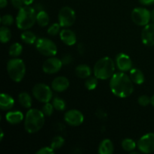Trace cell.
Wrapping results in <instances>:
<instances>
[{
  "instance_id": "28",
  "label": "cell",
  "mask_w": 154,
  "mask_h": 154,
  "mask_svg": "<svg viewBox=\"0 0 154 154\" xmlns=\"http://www.w3.org/2000/svg\"><path fill=\"white\" fill-rule=\"evenodd\" d=\"M65 143V139L62 136L57 135V136L54 137L51 141V147L53 150H58V149L61 148L63 146Z\"/></svg>"
},
{
  "instance_id": "29",
  "label": "cell",
  "mask_w": 154,
  "mask_h": 154,
  "mask_svg": "<svg viewBox=\"0 0 154 154\" xmlns=\"http://www.w3.org/2000/svg\"><path fill=\"white\" fill-rule=\"evenodd\" d=\"M53 105H54V109L59 111H63L66 109V102L63 99H60L59 97H55L53 99L52 102Z\"/></svg>"
},
{
  "instance_id": "33",
  "label": "cell",
  "mask_w": 154,
  "mask_h": 154,
  "mask_svg": "<svg viewBox=\"0 0 154 154\" xmlns=\"http://www.w3.org/2000/svg\"><path fill=\"white\" fill-rule=\"evenodd\" d=\"M2 23L4 26H11L14 23V18L11 14H5L1 18Z\"/></svg>"
},
{
  "instance_id": "8",
  "label": "cell",
  "mask_w": 154,
  "mask_h": 154,
  "mask_svg": "<svg viewBox=\"0 0 154 154\" xmlns=\"http://www.w3.org/2000/svg\"><path fill=\"white\" fill-rule=\"evenodd\" d=\"M76 20V14L70 7L62 8L58 14V21L61 27H69L72 26Z\"/></svg>"
},
{
  "instance_id": "12",
  "label": "cell",
  "mask_w": 154,
  "mask_h": 154,
  "mask_svg": "<svg viewBox=\"0 0 154 154\" xmlns=\"http://www.w3.org/2000/svg\"><path fill=\"white\" fill-rule=\"evenodd\" d=\"M64 120L69 126H78L84 122V116L78 110L72 109L69 110L65 114Z\"/></svg>"
},
{
  "instance_id": "41",
  "label": "cell",
  "mask_w": 154,
  "mask_h": 154,
  "mask_svg": "<svg viewBox=\"0 0 154 154\" xmlns=\"http://www.w3.org/2000/svg\"><path fill=\"white\" fill-rule=\"evenodd\" d=\"M78 51H79V53L81 54H83L84 53V48L83 47L82 44H79V45H78Z\"/></svg>"
},
{
  "instance_id": "15",
  "label": "cell",
  "mask_w": 154,
  "mask_h": 154,
  "mask_svg": "<svg viewBox=\"0 0 154 154\" xmlns=\"http://www.w3.org/2000/svg\"><path fill=\"white\" fill-rule=\"evenodd\" d=\"M60 37L62 42L68 46H72L77 42V36L75 32L69 29H63L60 31Z\"/></svg>"
},
{
  "instance_id": "36",
  "label": "cell",
  "mask_w": 154,
  "mask_h": 154,
  "mask_svg": "<svg viewBox=\"0 0 154 154\" xmlns=\"http://www.w3.org/2000/svg\"><path fill=\"white\" fill-rule=\"evenodd\" d=\"M11 4L15 8L20 10V9L23 7V5L24 3L23 0H11Z\"/></svg>"
},
{
  "instance_id": "24",
  "label": "cell",
  "mask_w": 154,
  "mask_h": 154,
  "mask_svg": "<svg viewBox=\"0 0 154 154\" xmlns=\"http://www.w3.org/2000/svg\"><path fill=\"white\" fill-rule=\"evenodd\" d=\"M21 39L27 45H32L36 42V36L32 32L24 31L20 35Z\"/></svg>"
},
{
  "instance_id": "13",
  "label": "cell",
  "mask_w": 154,
  "mask_h": 154,
  "mask_svg": "<svg viewBox=\"0 0 154 154\" xmlns=\"http://www.w3.org/2000/svg\"><path fill=\"white\" fill-rule=\"evenodd\" d=\"M116 64L120 72H126L132 69V61L130 57L126 54L120 53L116 57Z\"/></svg>"
},
{
  "instance_id": "40",
  "label": "cell",
  "mask_w": 154,
  "mask_h": 154,
  "mask_svg": "<svg viewBox=\"0 0 154 154\" xmlns=\"http://www.w3.org/2000/svg\"><path fill=\"white\" fill-rule=\"evenodd\" d=\"M8 5L7 0H0V8H3L6 7Z\"/></svg>"
},
{
  "instance_id": "18",
  "label": "cell",
  "mask_w": 154,
  "mask_h": 154,
  "mask_svg": "<svg viewBox=\"0 0 154 154\" xmlns=\"http://www.w3.org/2000/svg\"><path fill=\"white\" fill-rule=\"evenodd\" d=\"M5 119L11 124H18L23 120V114L21 111H9L6 114Z\"/></svg>"
},
{
  "instance_id": "6",
  "label": "cell",
  "mask_w": 154,
  "mask_h": 154,
  "mask_svg": "<svg viewBox=\"0 0 154 154\" xmlns=\"http://www.w3.org/2000/svg\"><path fill=\"white\" fill-rule=\"evenodd\" d=\"M37 51L45 57H54L57 54V47L53 41L46 38H40L36 40Z\"/></svg>"
},
{
  "instance_id": "9",
  "label": "cell",
  "mask_w": 154,
  "mask_h": 154,
  "mask_svg": "<svg viewBox=\"0 0 154 154\" xmlns=\"http://www.w3.org/2000/svg\"><path fill=\"white\" fill-rule=\"evenodd\" d=\"M132 21L141 26L147 25L151 19V12L144 8H135L131 14Z\"/></svg>"
},
{
  "instance_id": "39",
  "label": "cell",
  "mask_w": 154,
  "mask_h": 154,
  "mask_svg": "<svg viewBox=\"0 0 154 154\" xmlns=\"http://www.w3.org/2000/svg\"><path fill=\"white\" fill-rule=\"evenodd\" d=\"M139 2L144 5H150L154 4V0H139Z\"/></svg>"
},
{
  "instance_id": "44",
  "label": "cell",
  "mask_w": 154,
  "mask_h": 154,
  "mask_svg": "<svg viewBox=\"0 0 154 154\" xmlns=\"http://www.w3.org/2000/svg\"><path fill=\"white\" fill-rule=\"evenodd\" d=\"M151 20L153 21V23H154V9L151 11Z\"/></svg>"
},
{
  "instance_id": "45",
  "label": "cell",
  "mask_w": 154,
  "mask_h": 154,
  "mask_svg": "<svg viewBox=\"0 0 154 154\" xmlns=\"http://www.w3.org/2000/svg\"><path fill=\"white\" fill-rule=\"evenodd\" d=\"M150 99H151V101H150V103H151V105H153V108H154V94L153 95V96L150 98Z\"/></svg>"
},
{
  "instance_id": "20",
  "label": "cell",
  "mask_w": 154,
  "mask_h": 154,
  "mask_svg": "<svg viewBox=\"0 0 154 154\" xmlns=\"http://www.w3.org/2000/svg\"><path fill=\"white\" fill-rule=\"evenodd\" d=\"M130 73V78L132 79V82L135 84L141 85L145 81L144 75L140 69H132L129 71Z\"/></svg>"
},
{
  "instance_id": "23",
  "label": "cell",
  "mask_w": 154,
  "mask_h": 154,
  "mask_svg": "<svg viewBox=\"0 0 154 154\" xmlns=\"http://www.w3.org/2000/svg\"><path fill=\"white\" fill-rule=\"evenodd\" d=\"M36 21H37L38 24L40 26L45 27L47 26L49 23L50 18L48 16V14L45 11H40L37 14V17H36Z\"/></svg>"
},
{
  "instance_id": "3",
  "label": "cell",
  "mask_w": 154,
  "mask_h": 154,
  "mask_svg": "<svg viewBox=\"0 0 154 154\" xmlns=\"http://www.w3.org/2000/svg\"><path fill=\"white\" fill-rule=\"evenodd\" d=\"M35 10L29 5H26L18 11L16 17V24L18 29L21 30H27L34 26L36 21Z\"/></svg>"
},
{
  "instance_id": "1",
  "label": "cell",
  "mask_w": 154,
  "mask_h": 154,
  "mask_svg": "<svg viewBox=\"0 0 154 154\" xmlns=\"http://www.w3.org/2000/svg\"><path fill=\"white\" fill-rule=\"evenodd\" d=\"M110 89L114 96L120 98H127L132 94L134 86L130 77L124 72H117L110 80Z\"/></svg>"
},
{
  "instance_id": "21",
  "label": "cell",
  "mask_w": 154,
  "mask_h": 154,
  "mask_svg": "<svg viewBox=\"0 0 154 154\" xmlns=\"http://www.w3.org/2000/svg\"><path fill=\"white\" fill-rule=\"evenodd\" d=\"M76 75L80 78H88L91 75V69L86 64H81L75 68Z\"/></svg>"
},
{
  "instance_id": "38",
  "label": "cell",
  "mask_w": 154,
  "mask_h": 154,
  "mask_svg": "<svg viewBox=\"0 0 154 154\" xmlns=\"http://www.w3.org/2000/svg\"><path fill=\"white\" fill-rule=\"evenodd\" d=\"M72 61V57L69 54H66L62 59V62H63V65H69Z\"/></svg>"
},
{
  "instance_id": "35",
  "label": "cell",
  "mask_w": 154,
  "mask_h": 154,
  "mask_svg": "<svg viewBox=\"0 0 154 154\" xmlns=\"http://www.w3.org/2000/svg\"><path fill=\"white\" fill-rule=\"evenodd\" d=\"M37 154H53L54 153V150L51 147H44L36 152Z\"/></svg>"
},
{
  "instance_id": "25",
  "label": "cell",
  "mask_w": 154,
  "mask_h": 154,
  "mask_svg": "<svg viewBox=\"0 0 154 154\" xmlns=\"http://www.w3.org/2000/svg\"><path fill=\"white\" fill-rule=\"evenodd\" d=\"M11 38V32L5 26H2L0 29V41L2 43L5 44L8 42Z\"/></svg>"
},
{
  "instance_id": "37",
  "label": "cell",
  "mask_w": 154,
  "mask_h": 154,
  "mask_svg": "<svg viewBox=\"0 0 154 154\" xmlns=\"http://www.w3.org/2000/svg\"><path fill=\"white\" fill-rule=\"evenodd\" d=\"M96 115L97 116L99 119H101V120H104V119L106 118L107 116H108L107 115V113L105 112L104 110H102V108H99V109H98L97 111H96Z\"/></svg>"
},
{
  "instance_id": "14",
  "label": "cell",
  "mask_w": 154,
  "mask_h": 154,
  "mask_svg": "<svg viewBox=\"0 0 154 154\" xmlns=\"http://www.w3.org/2000/svg\"><path fill=\"white\" fill-rule=\"evenodd\" d=\"M141 41L144 45L152 47L154 45V23L147 24L141 32Z\"/></svg>"
},
{
  "instance_id": "30",
  "label": "cell",
  "mask_w": 154,
  "mask_h": 154,
  "mask_svg": "<svg viewBox=\"0 0 154 154\" xmlns=\"http://www.w3.org/2000/svg\"><path fill=\"white\" fill-rule=\"evenodd\" d=\"M98 78L96 77H89L85 82V87L88 90H93L98 85Z\"/></svg>"
},
{
  "instance_id": "22",
  "label": "cell",
  "mask_w": 154,
  "mask_h": 154,
  "mask_svg": "<svg viewBox=\"0 0 154 154\" xmlns=\"http://www.w3.org/2000/svg\"><path fill=\"white\" fill-rule=\"evenodd\" d=\"M18 101H19L20 104L22 107L25 108H30L32 106V100L29 94L26 92H22L18 96Z\"/></svg>"
},
{
  "instance_id": "34",
  "label": "cell",
  "mask_w": 154,
  "mask_h": 154,
  "mask_svg": "<svg viewBox=\"0 0 154 154\" xmlns=\"http://www.w3.org/2000/svg\"><path fill=\"white\" fill-rule=\"evenodd\" d=\"M150 101H151V99H150L148 96H146V95H142V96L138 97V103L141 106L146 107L150 103Z\"/></svg>"
},
{
  "instance_id": "2",
  "label": "cell",
  "mask_w": 154,
  "mask_h": 154,
  "mask_svg": "<svg viewBox=\"0 0 154 154\" xmlns=\"http://www.w3.org/2000/svg\"><path fill=\"white\" fill-rule=\"evenodd\" d=\"M43 111L32 108L27 111L25 117L24 127L26 131L29 134L38 132L45 124V119Z\"/></svg>"
},
{
  "instance_id": "31",
  "label": "cell",
  "mask_w": 154,
  "mask_h": 154,
  "mask_svg": "<svg viewBox=\"0 0 154 154\" xmlns=\"http://www.w3.org/2000/svg\"><path fill=\"white\" fill-rule=\"evenodd\" d=\"M54 105L53 104L49 103H45V105H44L43 108H42V111H43L44 114L45 116H48V117H50L54 113Z\"/></svg>"
},
{
  "instance_id": "5",
  "label": "cell",
  "mask_w": 154,
  "mask_h": 154,
  "mask_svg": "<svg viewBox=\"0 0 154 154\" xmlns=\"http://www.w3.org/2000/svg\"><path fill=\"white\" fill-rule=\"evenodd\" d=\"M7 71L11 79L14 82H20L26 75L25 63L20 59H11L7 63Z\"/></svg>"
},
{
  "instance_id": "26",
  "label": "cell",
  "mask_w": 154,
  "mask_h": 154,
  "mask_svg": "<svg viewBox=\"0 0 154 154\" xmlns=\"http://www.w3.org/2000/svg\"><path fill=\"white\" fill-rule=\"evenodd\" d=\"M23 46L20 43H14L9 48V55L11 57H17L22 54Z\"/></svg>"
},
{
  "instance_id": "4",
  "label": "cell",
  "mask_w": 154,
  "mask_h": 154,
  "mask_svg": "<svg viewBox=\"0 0 154 154\" xmlns=\"http://www.w3.org/2000/svg\"><path fill=\"white\" fill-rule=\"evenodd\" d=\"M115 65L114 60L108 57H105L96 62L93 68L96 78L100 80H108L114 74Z\"/></svg>"
},
{
  "instance_id": "32",
  "label": "cell",
  "mask_w": 154,
  "mask_h": 154,
  "mask_svg": "<svg viewBox=\"0 0 154 154\" xmlns=\"http://www.w3.org/2000/svg\"><path fill=\"white\" fill-rule=\"evenodd\" d=\"M60 27H61V26L59 23H54L48 28V33L50 35H56L60 32Z\"/></svg>"
},
{
  "instance_id": "27",
  "label": "cell",
  "mask_w": 154,
  "mask_h": 154,
  "mask_svg": "<svg viewBox=\"0 0 154 154\" xmlns=\"http://www.w3.org/2000/svg\"><path fill=\"white\" fill-rule=\"evenodd\" d=\"M121 145L123 150L127 152L132 151L136 147V144H135V141L131 138H125L124 140H123Z\"/></svg>"
},
{
  "instance_id": "42",
  "label": "cell",
  "mask_w": 154,
  "mask_h": 154,
  "mask_svg": "<svg viewBox=\"0 0 154 154\" xmlns=\"http://www.w3.org/2000/svg\"><path fill=\"white\" fill-rule=\"evenodd\" d=\"M25 5H30L34 2V0H23Z\"/></svg>"
},
{
  "instance_id": "10",
  "label": "cell",
  "mask_w": 154,
  "mask_h": 154,
  "mask_svg": "<svg viewBox=\"0 0 154 154\" xmlns=\"http://www.w3.org/2000/svg\"><path fill=\"white\" fill-rule=\"evenodd\" d=\"M138 148L143 153H151L154 151V133L143 135L138 141Z\"/></svg>"
},
{
  "instance_id": "7",
  "label": "cell",
  "mask_w": 154,
  "mask_h": 154,
  "mask_svg": "<svg viewBox=\"0 0 154 154\" xmlns=\"http://www.w3.org/2000/svg\"><path fill=\"white\" fill-rule=\"evenodd\" d=\"M32 94L38 101L43 103H48L53 99L52 90L45 84H35L32 88Z\"/></svg>"
},
{
  "instance_id": "11",
  "label": "cell",
  "mask_w": 154,
  "mask_h": 154,
  "mask_svg": "<svg viewBox=\"0 0 154 154\" xmlns=\"http://www.w3.org/2000/svg\"><path fill=\"white\" fill-rule=\"evenodd\" d=\"M62 60L54 57H51L45 61L42 66V70L45 73L52 75L58 72L63 66Z\"/></svg>"
},
{
  "instance_id": "19",
  "label": "cell",
  "mask_w": 154,
  "mask_h": 154,
  "mask_svg": "<svg viewBox=\"0 0 154 154\" xmlns=\"http://www.w3.org/2000/svg\"><path fill=\"white\" fill-rule=\"evenodd\" d=\"M98 151L100 154H112L114 151V144L108 138L104 139L99 144Z\"/></svg>"
},
{
  "instance_id": "16",
  "label": "cell",
  "mask_w": 154,
  "mask_h": 154,
  "mask_svg": "<svg viewBox=\"0 0 154 154\" xmlns=\"http://www.w3.org/2000/svg\"><path fill=\"white\" fill-rule=\"evenodd\" d=\"M69 87V81L67 78L63 76L57 77L54 78L51 83V87L56 92H63L67 90Z\"/></svg>"
},
{
  "instance_id": "43",
  "label": "cell",
  "mask_w": 154,
  "mask_h": 154,
  "mask_svg": "<svg viewBox=\"0 0 154 154\" xmlns=\"http://www.w3.org/2000/svg\"><path fill=\"white\" fill-rule=\"evenodd\" d=\"M3 138H4V132H3L2 129H1V136H0V141H2Z\"/></svg>"
},
{
  "instance_id": "17",
  "label": "cell",
  "mask_w": 154,
  "mask_h": 154,
  "mask_svg": "<svg viewBox=\"0 0 154 154\" xmlns=\"http://www.w3.org/2000/svg\"><path fill=\"white\" fill-rule=\"evenodd\" d=\"M14 105V100L8 94L2 93L0 95V108L3 111H7L13 108Z\"/></svg>"
}]
</instances>
